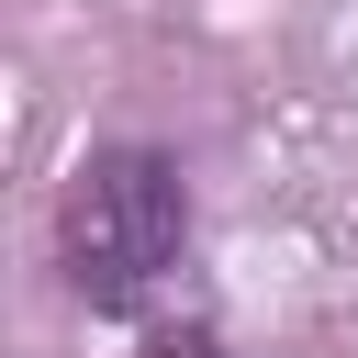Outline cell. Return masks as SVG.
Here are the masks:
<instances>
[{
  "label": "cell",
  "mask_w": 358,
  "mask_h": 358,
  "mask_svg": "<svg viewBox=\"0 0 358 358\" xmlns=\"http://www.w3.org/2000/svg\"><path fill=\"white\" fill-rule=\"evenodd\" d=\"M134 358H224V336H213V324H157Z\"/></svg>",
  "instance_id": "7a4b0ae2"
},
{
  "label": "cell",
  "mask_w": 358,
  "mask_h": 358,
  "mask_svg": "<svg viewBox=\"0 0 358 358\" xmlns=\"http://www.w3.org/2000/svg\"><path fill=\"white\" fill-rule=\"evenodd\" d=\"M190 257V168L168 145H90L56 190V280L90 313H145Z\"/></svg>",
  "instance_id": "6da1fadb"
}]
</instances>
